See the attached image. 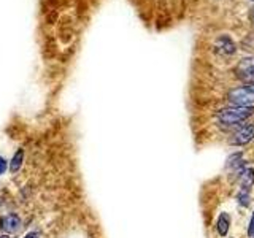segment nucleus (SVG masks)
Here are the masks:
<instances>
[{
    "label": "nucleus",
    "mask_w": 254,
    "mask_h": 238,
    "mask_svg": "<svg viewBox=\"0 0 254 238\" xmlns=\"http://www.w3.org/2000/svg\"><path fill=\"white\" fill-rule=\"evenodd\" d=\"M251 116H254V106H227L216 113V121L226 127H235L245 124Z\"/></svg>",
    "instance_id": "nucleus-1"
},
{
    "label": "nucleus",
    "mask_w": 254,
    "mask_h": 238,
    "mask_svg": "<svg viewBox=\"0 0 254 238\" xmlns=\"http://www.w3.org/2000/svg\"><path fill=\"white\" fill-rule=\"evenodd\" d=\"M227 102L232 106H254V83L232 87L227 92Z\"/></svg>",
    "instance_id": "nucleus-2"
},
{
    "label": "nucleus",
    "mask_w": 254,
    "mask_h": 238,
    "mask_svg": "<svg viewBox=\"0 0 254 238\" xmlns=\"http://www.w3.org/2000/svg\"><path fill=\"white\" fill-rule=\"evenodd\" d=\"M235 76L243 83V85H251L254 83V54L241 57L235 65Z\"/></svg>",
    "instance_id": "nucleus-3"
},
{
    "label": "nucleus",
    "mask_w": 254,
    "mask_h": 238,
    "mask_svg": "<svg viewBox=\"0 0 254 238\" xmlns=\"http://www.w3.org/2000/svg\"><path fill=\"white\" fill-rule=\"evenodd\" d=\"M253 140H254V122H250L243 124V126H240L235 130V134L231 135V138H229V143L234 146H245Z\"/></svg>",
    "instance_id": "nucleus-4"
},
{
    "label": "nucleus",
    "mask_w": 254,
    "mask_h": 238,
    "mask_svg": "<svg viewBox=\"0 0 254 238\" xmlns=\"http://www.w3.org/2000/svg\"><path fill=\"white\" fill-rule=\"evenodd\" d=\"M215 48L221 56H226V57L234 56L235 51H237V45H235L234 38L229 37L227 34H222L215 40Z\"/></svg>",
    "instance_id": "nucleus-5"
},
{
    "label": "nucleus",
    "mask_w": 254,
    "mask_h": 238,
    "mask_svg": "<svg viewBox=\"0 0 254 238\" xmlns=\"http://www.w3.org/2000/svg\"><path fill=\"white\" fill-rule=\"evenodd\" d=\"M2 227L5 232H8V234H15V232L21 229V218L18 216V214H8V216L3 218Z\"/></svg>",
    "instance_id": "nucleus-6"
},
{
    "label": "nucleus",
    "mask_w": 254,
    "mask_h": 238,
    "mask_svg": "<svg viewBox=\"0 0 254 238\" xmlns=\"http://www.w3.org/2000/svg\"><path fill=\"white\" fill-rule=\"evenodd\" d=\"M231 214L229 213H221L219 218H218V222H216V230L219 237H226L229 234V229H231Z\"/></svg>",
    "instance_id": "nucleus-7"
},
{
    "label": "nucleus",
    "mask_w": 254,
    "mask_h": 238,
    "mask_svg": "<svg viewBox=\"0 0 254 238\" xmlns=\"http://www.w3.org/2000/svg\"><path fill=\"white\" fill-rule=\"evenodd\" d=\"M240 186H241V189H248V190L254 186V169L253 167L245 169L243 173L240 175Z\"/></svg>",
    "instance_id": "nucleus-8"
},
{
    "label": "nucleus",
    "mask_w": 254,
    "mask_h": 238,
    "mask_svg": "<svg viewBox=\"0 0 254 238\" xmlns=\"http://www.w3.org/2000/svg\"><path fill=\"white\" fill-rule=\"evenodd\" d=\"M22 159H24V150H18V153L15 154L13 159H11V162H10V171L11 173H16V171L21 169Z\"/></svg>",
    "instance_id": "nucleus-9"
},
{
    "label": "nucleus",
    "mask_w": 254,
    "mask_h": 238,
    "mask_svg": "<svg viewBox=\"0 0 254 238\" xmlns=\"http://www.w3.org/2000/svg\"><path fill=\"white\" fill-rule=\"evenodd\" d=\"M237 200H238V204L241 206H248L251 204V195H250V190L248 189H241L240 192L237 194Z\"/></svg>",
    "instance_id": "nucleus-10"
},
{
    "label": "nucleus",
    "mask_w": 254,
    "mask_h": 238,
    "mask_svg": "<svg viewBox=\"0 0 254 238\" xmlns=\"http://www.w3.org/2000/svg\"><path fill=\"white\" fill-rule=\"evenodd\" d=\"M241 50L254 52V34L246 35V37L243 38V41H241Z\"/></svg>",
    "instance_id": "nucleus-11"
},
{
    "label": "nucleus",
    "mask_w": 254,
    "mask_h": 238,
    "mask_svg": "<svg viewBox=\"0 0 254 238\" xmlns=\"http://www.w3.org/2000/svg\"><path fill=\"white\" fill-rule=\"evenodd\" d=\"M253 235H254V211L250 219V227H248V237H253Z\"/></svg>",
    "instance_id": "nucleus-12"
},
{
    "label": "nucleus",
    "mask_w": 254,
    "mask_h": 238,
    "mask_svg": "<svg viewBox=\"0 0 254 238\" xmlns=\"http://www.w3.org/2000/svg\"><path fill=\"white\" fill-rule=\"evenodd\" d=\"M5 170H7V160L0 156V175H2Z\"/></svg>",
    "instance_id": "nucleus-13"
},
{
    "label": "nucleus",
    "mask_w": 254,
    "mask_h": 238,
    "mask_svg": "<svg viewBox=\"0 0 254 238\" xmlns=\"http://www.w3.org/2000/svg\"><path fill=\"white\" fill-rule=\"evenodd\" d=\"M24 238H38V234H35V232H30V234H27Z\"/></svg>",
    "instance_id": "nucleus-14"
},
{
    "label": "nucleus",
    "mask_w": 254,
    "mask_h": 238,
    "mask_svg": "<svg viewBox=\"0 0 254 238\" xmlns=\"http://www.w3.org/2000/svg\"><path fill=\"white\" fill-rule=\"evenodd\" d=\"M250 19H251V22L254 24V7H253L251 11H250Z\"/></svg>",
    "instance_id": "nucleus-15"
},
{
    "label": "nucleus",
    "mask_w": 254,
    "mask_h": 238,
    "mask_svg": "<svg viewBox=\"0 0 254 238\" xmlns=\"http://www.w3.org/2000/svg\"><path fill=\"white\" fill-rule=\"evenodd\" d=\"M0 238H10L8 235H0Z\"/></svg>",
    "instance_id": "nucleus-16"
},
{
    "label": "nucleus",
    "mask_w": 254,
    "mask_h": 238,
    "mask_svg": "<svg viewBox=\"0 0 254 238\" xmlns=\"http://www.w3.org/2000/svg\"><path fill=\"white\" fill-rule=\"evenodd\" d=\"M251 238H254V235H253V237H251Z\"/></svg>",
    "instance_id": "nucleus-17"
},
{
    "label": "nucleus",
    "mask_w": 254,
    "mask_h": 238,
    "mask_svg": "<svg viewBox=\"0 0 254 238\" xmlns=\"http://www.w3.org/2000/svg\"><path fill=\"white\" fill-rule=\"evenodd\" d=\"M253 2H254V0H253Z\"/></svg>",
    "instance_id": "nucleus-18"
}]
</instances>
